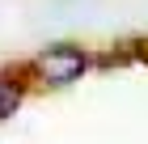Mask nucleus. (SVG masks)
I'll list each match as a JSON object with an SVG mask.
<instances>
[{"label": "nucleus", "instance_id": "f257e3e1", "mask_svg": "<svg viewBox=\"0 0 148 144\" xmlns=\"http://www.w3.org/2000/svg\"><path fill=\"white\" fill-rule=\"evenodd\" d=\"M85 68H89V55L76 43H55V47H42L34 55V72L47 85H72V81L85 76Z\"/></svg>", "mask_w": 148, "mask_h": 144}, {"label": "nucleus", "instance_id": "f03ea898", "mask_svg": "<svg viewBox=\"0 0 148 144\" xmlns=\"http://www.w3.org/2000/svg\"><path fill=\"white\" fill-rule=\"evenodd\" d=\"M21 81H13V76H0V119H13V114L21 110Z\"/></svg>", "mask_w": 148, "mask_h": 144}]
</instances>
